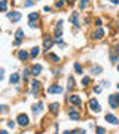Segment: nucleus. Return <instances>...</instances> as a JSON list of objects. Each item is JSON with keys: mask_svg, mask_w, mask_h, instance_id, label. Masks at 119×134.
I'll return each instance as SVG.
<instances>
[{"mask_svg": "<svg viewBox=\"0 0 119 134\" xmlns=\"http://www.w3.org/2000/svg\"><path fill=\"white\" fill-rule=\"evenodd\" d=\"M118 89H119V84H118Z\"/></svg>", "mask_w": 119, "mask_h": 134, "instance_id": "obj_44", "label": "nucleus"}, {"mask_svg": "<svg viewBox=\"0 0 119 134\" xmlns=\"http://www.w3.org/2000/svg\"><path fill=\"white\" fill-rule=\"evenodd\" d=\"M92 73H101V67H100V66L92 67Z\"/></svg>", "mask_w": 119, "mask_h": 134, "instance_id": "obj_24", "label": "nucleus"}, {"mask_svg": "<svg viewBox=\"0 0 119 134\" xmlns=\"http://www.w3.org/2000/svg\"><path fill=\"white\" fill-rule=\"evenodd\" d=\"M94 91H95V92H97V94H100V92H101V88H95V89H94Z\"/></svg>", "mask_w": 119, "mask_h": 134, "instance_id": "obj_37", "label": "nucleus"}, {"mask_svg": "<svg viewBox=\"0 0 119 134\" xmlns=\"http://www.w3.org/2000/svg\"><path fill=\"white\" fill-rule=\"evenodd\" d=\"M63 92V88L60 85H52L48 88V94H61Z\"/></svg>", "mask_w": 119, "mask_h": 134, "instance_id": "obj_3", "label": "nucleus"}, {"mask_svg": "<svg viewBox=\"0 0 119 134\" xmlns=\"http://www.w3.org/2000/svg\"><path fill=\"white\" fill-rule=\"evenodd\" d=\"M48 58H51V60H54V61H60V58H58V57H55V55H52V54L48 55Z\"/></svg>", "mask_w": 119, "mask_h": 134, "instance_id": "obj_29", "label": "nucleus"}, {"mask_svg": "<svg viewBox=\"0 0 119 134\" xmlns=\"http://www.w3.org/2000/svg\"><path fill=\"white\" fill-rule=\"evenodd\" d=\"M43 11H45V12H49V11H51V8H48V6H45V8H43Z\"/></svg>", "mask_w": 119, "mask_h": 134, "instance_id": "obj_36", "label": "nucleus"}, {"mask_svg": "<svg viewBox=\"0 0 119 134\" xmlns=\"http://www.w3.org/2000/svg\"><path fill=\"white\" fill-rule=\"evenodd\" d=\"M115 97H116V101H118V106H119V94L118 95H115Z\"/></svg>", "mask_w": 119, "mask_h": 134, "instance_id": "obj_39", "label": "nucleus"}, {"mask_svg": "<svg viewBox=\"0 0 119 134\" xmlns=\"http://www.w3.org/2000/svg\"><path fill=\"white\" fill-rule=\"evenodd\" d=\"M71 2H73V0H71Z\"/></svg>", "mask_w": 119, "mask_h": 134, "instance_id": "obj_45", "label": "nucleus"}, {"mask_svg": "<svg viewBox=\"0 0 119 134\" xmlns=\"http://www.w3.org/2000/svg\"><path fill=\"white\" fill-rule=\"evenodd\" d=\"M109 103H110V106H112L113 109L118 107V101H116V97H115V95H110V97H109Z\"/></svg>", "mask_w": 119, "mask_h": 134, "instance_id": "obj_12", "label": "nucleus"}, {"mask_svg": "<svg viewBox=\"0 0 119 134\" xmlns=\"http://www.w3.org/2000/svg\"><path fill=\"white\" fill-rule=\"evenodd\" d=\"M0 134H8V131H6V130H2V131H0Z\"/></svg>", "mask_w": 119, "mask_h": 134, "instance_id": "obj_38", "label": "nucleus"}, {"mask_svg": "<svg viewBox=\"0 0 119 134\" xmlns=\"http://www.w3.org/2000/svg\"><path fill=\"white\" fill-rule=\"evenodd\" d=\"M8 9V2H5V0H0V11L3 12V11H6Z\"/></svg>", "mask_w": 119, "mask_h": 134, "instance_id": "obj_21", "label": "nucleus"}, {"mask_svg": "<svg viewBox=\"0 0 119 134\" xmlns=\"http://www.w3.org/2000/svg\"><path fill=\"white\" fill-rule=\"evenodd\" d=\"M17 122L21 125V127H27L28 125V116L25 113H19L17 118Z\"/></svg>", "mask_w": 119, "mask_h": 134, "instance_id": "obj_1", "label": "nucleus"}, {"mask_svg": "<svg viewBox=\"0 0 119 134\" xmlns=\"http://www.w3.org/2000/svg\"><path fill=\"white\" fill-rule=\"evenodd\" d=\"M40 72H42V66H39V64H37V66H33V69H31V73H33L34 76H37Z\"/></svg>", "mask_w": 119, "mask_h": 134, "instance_id": "obj_14", "label": "nucleus"}, {"mask_svg": "<svg viewBox=\"0 0 119 134\" xmlns=\"http://www.w3.org/2000/svg\"><path fill=\"white\" fill-rule=\"evenodd\" d=\"M97 134H106V130H104L103 127H98V128H97Z\"/></svg>", "mask_w": 119, "mask_h": 134, "instance_id": "obj_26", "label": "nucleus"}, {"mask_svg": "<svg viewBox=\"0 0 119 134\" xmlns=\"http://www.w3.org/2000/svg\"><path fill=\"white\" fill-rule=\"evenodd\" d=\"M64 134H70V131H64Z\"/></svg>", "mask_w": 119, "mask_h": 134, "instance_id": "obj_42", "label": "nucleus"}, {"mask_svg": "<svg viewBox=\"0 0 119 134\" xmlns=\"http://www.w3.org/2000/svg\"><path fill=\"white\" fill-rule=\"evenodd\" d=\"M15 37H17L18 42H21V39L24 37V30H21V28H19V30H17V33H15Z\"/></svg>", "mask_w": 119, "mask_h": 134, "instance_id": "obj_17", "label": "nucleus"}, {"mask_svg": "<svg viewBox=\"0 0 119 134\" xmlns=\"http://www.w3.org/2000/svg\"><path fill=\"white\" fill-rule=\"evenodd\" d=\"M8 125H9V128H15V122H14V121H9Z\"/></svg>", "mask_w": 119, "mask_h": 134, "instance_id": "obj_32", "label": "nucleus"}, {"mask_svg": "<svg viewBox=\"0 0 119 134\" xmlns=\"http://www.w3.org/2000/svg\"><path fill=\"white\" fill-rule=\"evenodd\" d=\"M52 45H54V40H52L49 36H46V37H45V42H43V48H45V49H51Z\"/></svg>", "mask_w": 119, "mask_h": 134, "instance_id": "obj_6", "label": "nucleus"}, {"mask_svg": "<svg viewBox=\"0 0 119 134\" xmlns=\"http://www.w3.org/2000/svg\"><path fill=\"white\" fill-rule=\"evenodd\" d=\"M68 116L71 118V119H74V121H76V119H79V118H81V115H79V112H77L74 107H71V109H70V113H68Z\"/></svg>", "mask_w": 119, "mask_h": 134, "instance_id": "obj_7", "label": "nucleus"}, {"mask_svg": "<svg viewBox=\"0 0 119 134\" xmlns=\"http://www.w3.org/2000/svg\"><path fill=\"white\" fill-rule=\"evenodd\" d=\"M18 58H19L21 61H25V60L28 58V52H25V51H19V52H18Z\"/></svg>", "mask_w": 119, "mask_h": 134, "instance_id": "obj_11", "label": "nucleus"}, {"mask_svg": "<svg viewBox=\"0 0 119 134\" xmlns=\"http://www.w3.org/2000/svg\"><path fill=\"white\" fill-rule=\"evenodd\" d=\"M55 43H63V39H61V37H57V39H55Z\"/></svg>", "mask_w": 119, "mask_h": 134, "instance_id": "obj_34", "label": "nucleus"}, {"mask_svg": "<svg viewBox=\"0 0 119 134\" xmlns=\"http://www.w3.org/2000/svg\"><path fill=\"white\" fill-rule=\"evenodd\" d=\"M9 81H11V84H18V82H19V75H18V73H14Z\"/></svg>", "mask_w": 119, "mask_h": 134, "instance_id": "obj_15", "label": "nucleus"}, {"mask_svg": "<svg viewBox=\"0 0 119 134\" xmlns=\"http://www.w3.org/2000/svg\"><path fill=\"white\" fill-rule=\"evenodd\" d=\"M42 109H43V104H42V103H39L37 106H33V112H34V113H39Z\"/></svg>", "mask_w": 119, "mask_h": 134, "instance_id": "obj_20", "label": "nucleus"}, {"mask_svg": "<svg viewBox=\"0 0 119 134\" xmlns=\"http://www.w3.org/2000/svg\"><path fill=\"white\" fill-rule=\"evenodd\" d=\"M88 6V0H81V8L84 9V8H86Z\"/></svg>", "mask_w": 119, "mask_h": 134, "instance_id": "obj_27", "label": "nucleus"}, {"mask_svg": "<svg viewBox=\"0 0 119 134\" xmlns=\"http://www.w3.org/2000/svg\"><path fill=\"white\" fill-rule=\"evenodd\" d=\"M92 36H94V39H101L103 36H104V30H103L101 27H98V28L94 31V34H92Z\"/></svg>", "mask_w": 119, "mask_h": 134, "instance_id": "obj_8", "label": "nucleus"}, {"mask_svg": "<svg viewBox=\"0 0 119 134\" xmlns=\"http://www.w3.org/2000/svg\"><path fill=\"white\" fill-rule=\"evenodd\" d=\"M74 88V79L73 78H68V89Z\"/></svg>", "mask_w": 119, "mask_h": 134, "instance_id": "obj_23", "label": "nucleus"}, {"mask_svg": "<svg viewBox=\"0 0 119 134\" xmlns=\"http://www.w3.org/2000/svg\"><path fill=\"white\" fill-rule=\"evenodd\" d=\"M89 107H91V110H92V112H95V113H98V112L101 110V107H100L98 101L95 100V98H91V101H89Z\"/></svg>", "mask_w": 119, "mask_h": 134, "instance_id": "obj_2", "label": "nucleus"}, {"mask_svg": "<svg viewBox=\"0 0 119 134\" xmlns=\"http://www.w3.org/2000/svg\"><path fill=\"white\" fill-rule=\"evenodd\" d=\"M70 134H85V131L84 130H74L73 133H70Z\"/></svg>", "mask_w": 119, "mask_h": 134, "instance_id": "obj_30", "label": "nucleus"}, {"mask_svg": "<svg viewBox=\"0 0 119 134\" xmlns=\"http://www.w3.org/2000/svg\"><path fill=\"white\" fill-rule=\"evenodd\" d=\"M39 48H37V46H34L33 49H31V52H30V55H31V57H37V55H39Z\"/></svg>", "mask_w": 119, "mask_h": 134, "instance_id": "obj_22", "label": "nucleus"}, {"mask_svg": "<svg viewBox=\"0 0 119 134\" xmlns=\"http://www.w3.org/2000/svg\"><path fill=\"white\" fill-rule=\"evenodd\" d=\"M70 21H71L76 27H79V24H77V21H79V14H77V12H74V14H73V17L70 18Z\"/></svg>", "mask_w": 119, "mask_h": 134, "instance_id": "obj_13", "label": "nucleus"}, {"mask_svg": "<svg viewBox=\"0 0 119 134\" xmlns=\"http://www.w3.org/2000/svg\"><path fill=\"white\" fill-rule=\"evenodd\" d=\"M88 84H89V78H84V79H82V85H84V86H86Z\"/></svg>", "mask_w": 119, "mask_h": 134, "instance_id": "obj_28", "label": "nucleus"}, {"mask_svg": "<svg viewBox=\"0 0 119 134\" xmlns=\"http://www.w3.org/2000/svg\"><path fill=\"white\" fill-rule=\"evenodd\" d=\"M39 88H40V82L33 81V82H31V89H33V94H37V92H39Z\"/></svg>", "mask_w": 119, "mask_h": 134, "instance_id": "obj_10", "label": "nucleus"}, {"mask_svg": "<svg viewBox=\"0 0 119 134\" xmlns=\"http://www.w3.org/2000/svg\"><path fill=\"white\" fill-rule=\"evenodd\" d=\"M3 109H5V106H0V112H2V110H3Z\"/></svg>", "mask_w": 119, "mask_h": 134, "instance_id": "obj_40", "label": "nucleus"}, {"mask_svg": "<svg viewBox=\"0 0 119 134\" xmlns=\"http://www.w3.org/2000/svg\"><path fill=\"white\" fill-rule=\"evenodd\" d=\"M37 18H39V15H37V12H31V14L28 15V19H30L31 22H34V21H37Z\"/></svg>", "mask_w": 119, "mask_h": 134, "instance_id": "obj_18", "label": "nucleus"}, {"mask_svg": "<svg viewBox=\"0 0 119 134\" xmlns=\"http://www.w3.org/2000/svg\"><path fill=\"white\" fill-rule=\"evenodd\" d=\"M27 76H28V70H27V69H25V70H24V79H25V78H27Z\"/></svg>", "mask_w": 119, "mask_h": 134, "instance_id": "obj_35", "label": "nucleus"}, {"mask_svg": "<svg viewBox=\"0 0 119 134\" xmlns=\"http://www.w3.org/2000/svg\"><path fill=\"white\" fill-rule=\"evenodd\" d=\"M68 100H70V103H73V104H76V106H81V104H82V101H81V97H79V95H71Z\"/></svg>", "mask_w": 119, "mask_h": 134, "instance_id": "obj_9", "label": "nucleus"}, {"mask_svg": "<svg viewBox=\"0 0 119 134\" xmlns=\"http://www.w3.org/2000/svg\"><path fill=\"white\" fill-rule=\"evenodd\" d=\"M116 49H118V51H116V52H118V54H119V45H116Z\"/></svg>", "mask_w": 119, "mask_h": 134, "instance_id": "obj_41", "label": "nucleus"}, {"mask_svg": "<svg viewBox=\"0 0 119 134\" xmlns=\"http://www.w3.org/2000/svg\"><path fill=\"white\" fill-rule=\"evenodd\" d=\"M8 18H9L12 22H17V21H19V19H21V14H19L18 11H14V12H9Z\"/></svg>", "mask_w": 119, "mask_h": 134, "instance_id": "obj_4", "label": "nucleus"}, {"mask_svg": "<svg viewBox=\"0 0 119 134\" xmlns=\"http://www.w3.org/2000/svg\"><path fill=\"white\" fill-rule=\"evenodd\" d=\"M34 3H33V0H27V2H25V6H27V8H30V6H33Z\"/></svg>", "mask_w": 119, "mask_h": 134, "instance_id": "obj_31", "label": "nucleus"}, {"mask_svg": "<svg viewBox=\"0 0 119 134\" xmlns=\"http://www.w3.org/2000/svg\"><path fill=\"white\" fill-rule=\"evenodd\" d=\"M28 25H30V27H31V28H36V27H37V24H36V22H31V21H30V22H28Z\"/></svg>", "mask_w": 119, "mask_h": 134, "instance_id": "obj_33", "label": "nucleus"}, {"mask_svg": "<svg viewBox=\"0 0 119 134\" xmlns=\"http://www.w3.org/2000/svg\"><path fill=\"white\" fill-rule=\"evenodd\" d=\"M104 119H106L107 122H110L112 125H116V124H118V118L115 116V115H112V113H107V115L104 116Z\"/></svg>", "mask_w": 119, "mask_h": 134, "instance_id": "obj_5", "label": "nucleus"}, {"mask_svg": "<svg viewBox=\"0 0 119 134\" xmlns=\"http://www.w3.org/2000/svg\"><path fill=\"white\" fill-rule=\"evenodd\" d=\"M118 72H119V64H118Z\"/></svg>", "mask_w": 119, "mask_h": 134, "instance_id": "obj_43", "label": "nucleus"}, {"mask_svg": "<svg viewBox=\"0 0 119 134\" xmlns=\"http://www.w3.org/2000/svg\"><path fill=\"white\" fill-rule=\"evenodd\" d=\"M74 70H76V73L77 75H84V72H82V67L79 63H74Z\"/></svg>", "mask_w": 119, "mask_h": 134, "instance_id": "obj_19", "label": "nucleus"}, {"mask_svg": "<svg viewBox=\"0 0 119 134\" xmlns=\"http://www.w3.org/2000/svg\"><path fill=\"white\" fill-rule=\"evenodd\" d=\"M64 3H66L64 0H60V2H57V3H55V6H57V8H63V6H64Z\"/></svg>", "mask_w": 119, "mask_h": 134, "instance_id": "obj_25", "label": "nucleus"}, {"mask_svg": "<svg viewBox=\"0 0 119 134\" xmlns=\"http://www.w3.org/2000/svg\"><path fill=\"white\" fill-rule=\"evenodd\" d=\"M49 109H51L52 113H57V112H58V109H60V104H58V103H52L51 106H49Z\"/></svg>", "mask_w": 119, "mask_h": 134, "instance_id": "obj_16", "label": "nucleus"}]
</instances>
